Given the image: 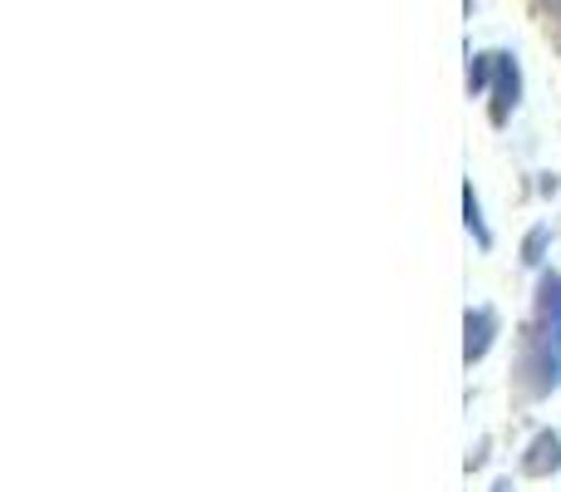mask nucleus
<instances>
[{"label": "nucleus", "mask_w": 561, "mask_h": 492, "mask_svg": "<svg viewBox=\"0 0 561 492\" xmlns=\"http://www.w3.org/2000/svg\"><path fill=\"white\" fill-rule=\"evenodd\" d=\"M527 375H533V394L561 385V276L547 271L537 281V325L533 345H527Z\"/></svg>", "instance_id": "obj_1"}, {"label": "nucleus", "mask_w": 561, "mask_h": 492, "mask_svg": "<svg viewBox=\"0 0 561 492\" xmlns=\"http://www.w3.org/2000/svg\"><path fill=\"white\" fill-rule=\"evenodd\" d=\"M493 335H497V316L488 306L468 310V345H463V359L468 365H478V359L493 350Z\"/></svg>", "instance_id": "obj_2"}, {"label": "nucleus", "mask_w": 561, "mask_h": 492, "mask_svg": "<svg viewBox=\"0 0 561 492\" xmlns=\"http://www.w3.org/2000/svg\"><path fill=\"white\" fill-rule=\"evenodd\" d=\"M561 468V434H537L527 444V458H523V473L527 478H547Z\"/></svg>", "instance_id": "obj_3"}, {"label": "nucleus", "mask_w": 561, "mask_h": 492, "mask_svg": "<svg viewBox=\"0 0 561 492\" xmlns=\"http://www.w3.org/2000/svg\"><path fill=\"white\" fill-rule=\"evenodd\" d=\"M542 247H547V227H537V232L527 237V247H523V261H527V266H537V261H542Z\"/></svg>", "instance_id": "obj_4"}]
</instances>
